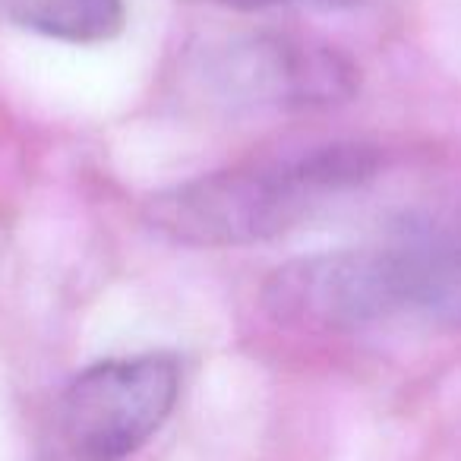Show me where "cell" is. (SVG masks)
Wrapping results in <instances>:
<instances>
[{
    "instance_id": "obj_5",
    "label": "cell",
    "mask_w": 461,
    "mask_h": 461,
    "mask_svg": "<svg viewBox=\"0 0 461 461\" xmlns=\"http://www.w3.org/2000/svg\"><path fill=\"white\" fill-rule=\"evenodd\" d=\"M398 250L408 266L411 310L461 326V212L414 228Z\"/></svg>"
},
{
    "instance_id": "obj_7",
    "label": "cell",
    "mask_w": 461,
    "mask_h": 461,
    "mask_svg": "<svg viewBox=\"0 0 461 461\" xmlns=\"http://www.w3.org/2000/svg\"><path fill=\"white\" fill-rule=\"evenodd\" d=\"M203 4H215V7L224 10H240V14H253V10H266L278 0H203Z\"/></svg>"
},
{
    "instance_id": "obj_2",
    "label": "cell",
    "mask_w": 461,
    "mask_h": 461,
    "mask_svg": "<svg viewBox=\"0 0 461 461\" xmlns=\"http://www.w3.org/2000/svg\"><path fill=\"white\" fill-rule=\"evenodd\" d=\"M259 301L278 326L354 332L411 310L408 266L398 244L313 253L278 266Z\"/></svg>"
},
{
    "instance_id": "obj_1",
    "label": "cell",
    "mask_w": 461,
    "mask_h": 461,
    "mask_svg": "<svg viewBox=\"0 0 461 461\" xmlns=\"http://www.w3.org/2000/svg\"><path fill=\"white\" fill-rule=\"evenodd\" d=\"M379 171L366 142H326L291 158L199 174L146 199L142 218L184 247H247L272 240L307 218L326 196L351 190Z\"/></svg>"
},
{
    "instance_id": "obj_8",
    "label": "cell",
    "mask_w": 461,
    "mask_h": 461,
    "mask_svg": "<svg viewBox=\"0 0 461 461\" xmlns=\"http://www.w3.org/2000/svg\"><path fill=\"white\" fill-rule=\"evenodd\" d=\"M316 4H322V7H332V10H341V7H354V4H360V0H316Z\"/></svg>"
},
{
    "instance_id": "obj_6",
    "label": "cell",
    "mask_w": 461,
    "mask_h": 461,
    "mask_svg": "<svg viewBox=\"0 0 461 461\" xmlns=\"http://www.w3.org/2000/svg\"><path fill=\"white\" fill-rule=\"evenodd\" d=\"M0 16L14 26L70 45H102L123 32V0H0Z\"/></svg>"
},
{
    "instance_id": "obj_4",
    "label": "cell",
    "mask_w": 461,
    "mask_h": 461,
    "mask_svg": "<svg viewBox=\"0 0 461 461\" xmlns=\"http://www.w3.org/2000/svg\"><path fill=\"white\" fill-rule=\"evenodd\" d=\"M215 83L230 102L313 111L357 92V67L332 45L297 35H250L215 60Z\"/></svg>"
},
{
    "instance_id": "obj_3",
    "label": "cell",
    "mask_w": 461,
    "mask_h": 461,
    "mask_svg": "<svg viewBox=\"0 0 461 461\" xmlns=\"http://www.w3.org/2000/svg\"><path fill=\"white\" fill-rule=\"evenodd\" d=\"M177 395L180 364L171 354L102 360L60 395V439L77 461H123L165 427Z\"/></svg>"
}]
</instances>
